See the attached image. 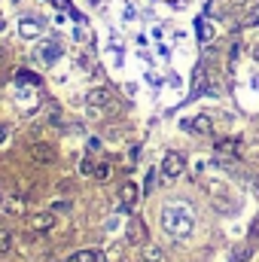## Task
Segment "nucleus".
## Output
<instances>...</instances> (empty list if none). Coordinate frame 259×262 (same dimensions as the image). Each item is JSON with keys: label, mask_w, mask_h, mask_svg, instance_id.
<instances>
[{"label": "nucleus", "mask_w": 259, "mask_h": 262, "mask_svg": "<svg viewBox=\"0 0 259 262\" xmlns=\"http://www.w3.org/2000/svg\"><path fill=\"white\" fill-rule=\"evenodd\" d=\"M12 247H15V238H12V232H9V229H0V253L6 256V253H12Z\"/></svg>", "instance_id": "nucleus-10"}, {"label": "nucleus", "mask_w": 259, "mask_h": 262, "mask_svg": "<svg viewBox=\"0 0 259 262\" xmlns=\"http://www.w3.org/2000/svg\"><path fill=\"white\" fill-rule=\"evenodd\" d=\"M146 241V229H143V220H131L128 223V244H143Z\"/></svg>", "instance_id": "nucleus-6"}, {"label": "nucleus", "mask_w": 259, "mask_h": 262, "mask_svg": "<svg viewBox=\"0 0 259 262\" xmlns=\"http://www.w3.org/2000/svg\"><path fill=\"white\" fill-rule=\"evenodd\" d=\"M6 134H9V128H6V125H0V143L6 140Z\"/></svg>", "instance_id": "nucleus-18"}, {"label": "nucleus", "mask_w": 259, "mask_h": 262, "mask_svg": "<svg viewBox=\"0 0 259 262\" xmlns=\"http://www.w3.org/2000/svg\"><path fill=\"white\" fill-rule=\"evenodd\" d=\"M253 21H259V6H256V9H250V12H247V18H244V25H253Z\"/></svg>", "instance_id": "nucleus-15"}, {"label": "nucleus", "mask_w": 259, "mask_h": 262, "mask_svg": "<svg viewBox=\"0 0 259 262\" xmlns=\"http://www.w3.org/2000/svg\"><path fill=\"white\" fill-rule=\"evenodd\" d=\"M28 226H31L34 232H49V229L55 226V213H52V210H37V213L28 220Z\"/></svg>", "instance_id": "nucleus-4"}, {"label": "nucleus", "mask_w": 259, "mask_h": 262, "mask_svg": "<svg viewBox=\"0 0 259 262\" xmlns=\"http://www.w3.org/2000/svg\"><path fill=\"white\" fill-rule=\"evenodd\" d=\"M192 128L198 131V134H207V131H210V119H207V116H198V119H192Z\"/></svg>", "instance_id": "nucleus-11"}, {"label": "nucleus", "mask_w": 259, "mask_h": 262, "mask_svg": "<svg viewBox=\"0 0 259 262\" xmlns=\"http://www.w3.org/2000/svg\"><path fill=\"white\" fill-rule=\"evenodd\" d=\"M85 104H89V107H104V104H110V92L95 89V92H89V95H85Z\"/></svg>", "instance_id": "nucleus-8"}, {"label": "nucleus", "mask_w": 259, "mask_h": 262, "mask_svg": "<svg viewBox=\"0 0 259 262\" xmlns=\"http://www.w3.org/2000/svg\"><path fill=\"white\" fill-rule=\"evenodd\" d=\"M256 192H259V177H256Z\"/></svg>", "instance_id": "nucleus-19"}, {"label": "nucleus", "mask_w": 259, "mask_h": 262, "mask_svg": "<svg viewBox=\"0 0 259 262\" xmlns=\"http://www.w3.org/2000/svg\"><path fill=\"white\" fill-rule=\"evenodd\" d=\"M162 226H165V232L168 235H174V238H189L192 235V210L186 207V204H168L165 210H162Z\"/></svg>", "instance_id": "nucleus-1"}, {"label": "nucleus", "mask_w": 259, "mask_h": 262, "mask_svg": "<svg viewBox=\"0 0 259 262\" xmlns=\"http://www.w3.org/2000/svg\"><path fill=\"white\" fill-rule=\"evenodd\" d=\"M137 198H140V189H137V186H134V183H122V186H119V201H122V207H134V204H137Z\"/></svg>", "instance_id": "nucleus-5"}, {"label": "nucleus", "mask_w": 259, "mask_h": 262, "mask_svg": "<svg viewBox=\"0 0 259 262\" xmlns=\"http://www.w3.org/2000/svg\"><path fill=\"white\" fill-rule=\"evenodd\" d=\"M183 168H186V162H183V156H180V152H168V156H165V162H162V174H165V177H171V180H174V177H180V174H183Z\"/></svg>", "instance_id": "nucleus-3"}, {"label": "nucleus", "mask_w": 259, "mask_h": 262, "mask_svg": "<svg viewBox=\"0 0 259 262\" xmlns=\"http://www.w3.org/2000/svg\"><path fill=\"white\" fill-rule=\"evenodd\" d=\"M31 159H34L37 165H52V162L58 159V152H55L52 143H34V146H31Z\"/></svg>", "instance_id": "nucleus-2"}, {"label": "nucleus", "mask_w": 259, "mask_h": 262, "mask_svg": "<svg viewBox=\"0 0 259 262\" xmlns=\"http://www.w3.org/2000/svg\"><path fill=\"white\" fill-rule=\"evenodd\" d=\"M67 262H107V256L101 250H79V253H73Z\"/></svg>", "instance_id": "nucleus-7"}, {"label": "nucleus", "mask_w": 259, "mask_h": 262, "mask_svg": "<svg viewBox=\"0 0 259 262\" xmlns=\"http://www.w3.org/2000/svg\"><path fill=\"white\" fill-rule=\"evenodd\" d=\"M37 31H40V21H31V18H25V21H21V34H25V37L37 34Z\"/></svg>", "instance_id": "nucleus-12"}, {"label": "nucleus", "mask_w": 259, "mask_h": 262, "mask_svg": "<svg viewBox=\"0 0 259 262\" xmlns=\"http://www.w3.org/2000/svg\"><path fill=\"white\" fill-rule=\"evenodd\" d=\"M79 171H82V174H95V162H92V159H82V162H79Z\"/></svg>", "instance_id": "nucleus-14"}, {"label": "nucleus", "mask_w": 259, "mask_h": 262, "mask_svg": "<svg viewBox=\"0 0 259 262\" xmlns=\"http://www.w3.org/2000/svg\"><path fill=\"white\" fill-rule=\"evenodd\" d=\"M250 238H259V220L250 226Z\"/></svg>", "instance_id": "nucleus-17"}, {"label": "nucleus", "mask_w": 259, "mask_h": 262, "mask_svg": "<svg viewBox=\"0 0 259 262\" xmlns=\"http://www.w3.org/2000/svg\"><path fill=\"white\" fill-rule=\"evenodd\" d=\"M67 207H70L67 201H55V204H52V210H67Z\"/></svg>", "instance_id": "nucleus-16"}, {"label": "nucleus", "mask_w": 259, "mask_h": 262, "mask_svg": "<svg viewBox=\"0 0 259 262\" xmlns=\"http://www.w3.org/2000/svg\"><path fill=\"white\" fill-rule=\"evenodd\" d=\"M110 174H113V168H110L107 162H101V165H95V177H98V180H107Z\"/></svg>", "instance_id": "nucleus-13"}, {"label": "nucleus", "mask_w": 259, "mask_h": 262, "mask_svg": "<svg viewBox=\"0 0 259 262\" xmlns=\"http://www.w3.org/2000/svg\"><path fill=\"white\" fill-rule=\"evenodd\" d=\"M140 259H143V262H162V259H165V253H162V247H156V244H143Z\"/></svg>", "instance_id": "nucleus-9"}]
</instances>
